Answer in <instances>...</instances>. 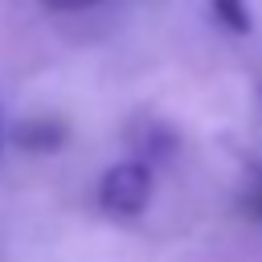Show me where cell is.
Returning a JSON list of instances; mask_svg holds the SVG:
<instances>
[{
    "label": "cell",
    "mask_w": 262,
    "mask_h": 262,
    "mask_svg": "<svg viewBox=\"0 0 262 262\" xmlns=\"http://www.w3.org/2000/svg\"><path fill=\"white\" fill-rule=\"evenodd\" d=\"M147 201H151V164L147 160L131 156V160H123V164L102 172V180H98V209L106 217L131 221V217H139L147 209Z\"/></svg>",
    "instance_id": "1"
},
{
    "label": "cell",
    "mask_w": 262,
    "mask_h": 262,
    "mask_svg": "<svg viewBox=\"0 0 262 262\" xmlns=\"http://www.w3.org/2000/svg\"><path fill=\"white\" fill-rule=\"evenodd\" d=\"M66 139H70V127H66V119H57V115H25V119H16V127H12V143H16L20 151H33V156L61 151Z\"/></svg>",
    "instance_id": "2"
},
{
    "label": "cell",
    "mask_w": 262,
    "mask_h": 262,
    "mask_svg": "<svg viewBox=\"0 0 262 262\" xmlns=\"http://www.w3.org/2000/svg\"><path fill=\"white\" fill-rule=\"evenodd\" d=\"M127 143H131V151L139 156V160H168L172 151H176V131L168 127V123H160L156 115H139L131 127H127Z\"/></svg>",
    "instance_id": "3"
},
{
    "label": "cell",
    "mask_w": 262,
    "mask_h": 262,
    "mask_svg": "<svg viewBox=\"0 0 262 262\" xmlns=\"http://www.w3.org/2000/svg\"><path fill=\"white\" fill-rule=\"evenodd\" d=\"M209 12H213L229 33H250V29H254L246 0H209Z\"/></svg>",
    "instance_id": "4"
},
{
    "label": "cell",
    "mask_w": 262,
    "mask_h": 262,
    "mask_svg": "<svg viewBox=\"0 0 262 262\" xmlns=\"http://www.w3.org/2000/svg\"><path fill=\"white\" fill-rule=\"evenodd\" d=\"M242 213L250 221H262V160L250 168L246 176V192H242Z\"/></svg>",
    "instance_id": "5"
},
{
    "label": "cell",
    "mask_w": 262,
    "mask_h": 262,
    "mask_svg": "<svg viewBox=\"0 0 262 262\" xmlns=\"http://www.w3.org/2000/svg\"><path fill=\"white\" fill-rule=\"evenodd\" d=\"M45 8H57V12H78V8H90L98 0H41Z\"/></svg>",
    "instance_id": "6"
},
{
    "label": "cell",
    "mask_w": 262,
    "mask_h": 262,
    "mask_svg": "<svg viewBox=\"0 0 262 262\" xmlns=\"http://www.w3.org/2000/svg\"><path fill=\"white\" fill-rule=\"evenodd\" d=\"M0 147H4V119H0Z\"/></svg>",
    "instance_id": "7"
}]
</instances>
